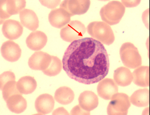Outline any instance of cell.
<instances>
[{
    "label": "cell",
    "mask_w": 150,
    "mask_h": 115,
    "mask_svg": "<svg viewBox=\"0 0 150 115\" xmlns=\"http://www.w3.org/2000/svg\"><path fill=\"white\" fill-rule=\"evenodd\" d=\"M43 6L50 9H54L61 3L60 1H40Z\"/></svg>",
    "instance_id": "cell-27"
},
{
    "label": "cell",
    "mask_w": 150,
    "mask_h": 115,
    "mask_svg": "<svg viewBox=\"0 0 150 115\" xmlns=\"http://www.w3.org/2000/svg\"><path fill=\"white\" fill-rule=\"evenodd\" d=\"M125 11V7L121 2L112 1L101 8L100 16L104 23L109 25H114L120 22Z\"/></svg>",
    "instance_id": "cell-3"
},
{
    "label": "cell",
    "mask_w": 150,
    "mask_h": 115,
    "mask_svg": "<svg viewBox=\"0 0 150 115\" xmlns=\"http://www.w3.org/2000/svg\"><path fill=\"white\" fill-rule=\"evenodd\" d=\"M130 103L137 107H146L150 104V90L147 88L134 92L130 98Z\"/></svg>",
    "instance_id": "cell-21"
},
{
    "label": "cell",
    "mask_w": 150,
    "mask_h": 115,
    "mask_svg": "<svg viewBox=\"0 0 150 115\" xmlns=\"http://www.w3.org/2000/svg\"><path fill=\"white\" fill-rule=\"evenodd\" d=\"M55 104L54 99L49 94H43L36 99L35 105L38 114L46 115L53 110Z\"/></svg>",
    "instance_id": "cell-14"
},
{
    "label": "cell",
    "mask_w": 150,
    "mask_h": 115,
    "mask_svg": "<svg viewBox=\"0 0 150 115\" xmlns=\"http://www.w3.org/2000/svg\"><path fill=\"white\" fill-rule=\"evenodd\" d=\"M48 20L53 27L61 29L70 23L71 16L63 8H56L50 11Z\"/></svg>",
    "instance_id": "cell-12"
},
{
    "label": "cell",
    "mask_w": 150,
    "mask_h": 115,
    "mask_svg": "<svg viewBox=\"0 0 150 115\" xmlns=\"http://www.w3.org/2000/svg\"><path fill=\"white\" fill-rule=\"evenodd\" d=\"M52 60V55L42 51H38L30 57L28 65L32 70L43 71L50 65Z\"/></svg>",
    "instance_id": "cell-9"
},
{
    "label": "cell",
    "mask_w": 150,
    "mask_h": 115,
    "mask_svg": "<svg viewBox=\"0 0 150 115\" xmlns=\"http://www.w3.org/2000/svg\"><path fill=\"white\" fill-rule=\"evenodd\" d=\"M6 103L9 110L16 114H21L27 108V102L21 94L13 95L10 97Z\"/></svg>",
    "instance_id": "cell-20"
},
{
    "label": "cell",
    "mask_w": 150,
    "mask_h": 115,
    "mask_svg": "<svg viewBox=\"0 0 150 115\" xmlns=\"http://www.w3.org/2000/svg\"><path fill=\"white\" fill-rule=\"evenodd\" d=\"M86 32L84 25L79 21H72L61 29L60 37L67 42L81 39Z\"/></svg>",
    "instance_id": "cell-6"
},
{
    "label": "cell",
    "mask_w": 150,
    "mask_h": 115,
    "mask_svg": "<svg viewBox=\"0 0 150 115\" xmlns=\"http://www.w3.org/2000/svg\"><path fill=\"white\" fill-rule=\"evenodd\" d=\"M113 80L117 85L121 87L128 86L133 81V74L129 68L120 67L114 71Z\"/></svg>",
    "instance_id": "cell-19"
},
{
    "label": "cell",
    "mask_w": 150,
    "mask_h": 115,
    "mask_svg": "<svg viewBox=\"0 0 150 115\" xmlns=\"http://www.w3.org/2000/svg\"><path fill=\"white\" fill-rule=\"evenodd\" d=\"M134 83L142 87L150 86V67L140 66L133 72Z\"/></svg>",
    "instance_id": "cell-18"
},
{
    "label": "cell",
    "mask_w": 150,
    "mask_h": 115,
    "mask_svg": "<svg viewBox=\"0 0 150 115\" xmlns=\"http://www.w3.org/2000/svg\"><path fill=\"white\" fill-rule=\"evenodd\" d=\"M54 98L58 103L62 105H67L73 102L75 93L70 88L62 87L58 88L54 94Z\"/></svg>",
    "instance_id": "cell-23"
},
{
    "label": "cell",
    "mask_w": 150,
    "mask_h": 115,
    "mask_svg": "<svg viewBox=\"0 0 150 115\" xmlns=\"http://www.w3.org/2000/svg\"><path fill=\"white\" fill-rule=\"evenodd\" d=\"M11 81H16V76L10 71H5L0 76V88L2 90L6 83Z\"/></svg>",
    "instance_id": "cell-26"
},
{
    "label": "cell",
    "mask_w": 150,
    "mask_h": 115,
    "mask_svg": "<svg viewBox=\"0 0 150 115\" xmlns=\"http://www.w3.org/2000/svg\"><path fill=\"white\" fill-rule=\"evenodd\" d=\"M140 1H122V4L126 7H134L140 4Z\"/></svg>",
    "instance_id": "cell-29"
},
{
    "label": "cell",
    "mask_w": 150,
    "mask_h": 115,
    "mask_svg": "<svg viewBox=\"0 0 150 115\" xmlns=\"http://www.w3.org/2000/svg\"><path fill=\"white\" fill-rule=\"evenodd\" d=\"M26 6L25 1H1L0 16L1 24L4 23L5 19L12 15L20 13Z\"/></svg>",
    "instance_id": "cell-7"
},
{
    "label": "cell",
    "mask_w": 150,
    "mask_h": 115,
    "mask_svg": "<svg viewBox=\"0 0 150 115\" xmlns=\"http://www.w3.org/2000/svg\"><path fill=\"white\" fill-rule=\"evenodd\" d=\"M62 63L70 78L84 84L100 82L108 75L110 69L104 45L91 37L71 42L63 55Z\"/></svg>",
    "instance_id": "cell-1"
},
{
    "label": "cell",
    "mask_w": 150,
    "mask_h": 115,
    "mask_svg": "<svg viewBox=\"0 0 150 115\" xmlns=\"http://www.w3.org/2000/svg\"><path fill=\"white\" fill-rule=\"evenodd\" d=\"M37 87V82L33 77L26 76L22 77L17 82V88L22 94L33 93Z\"/></svg>",
    "instance_id": "cell-22"
},
{
    "label": "cell",
    "mask_w": 150,
    "mask_h": 115,
    "mask_svg": "<svg viewBox=\"0 0 150 115\" xmlns=\"http://www.w3.org/2000/svg\"><path fill=\"white\" fill-rule=\"evenodd\" d=\"M48 38L46 33L41 31H35L30 33L26 38V43L28 47L33 50H40L47 44Z\"/></svg>",
    "instance_id": "cell-15"
},
{
    "label": "cell",
    "mask_w": 150,
    "mask_h": 115,
    "mask_svg": "<svg viewBox=\"0 0 150 115\" xmlns=\"http://www.w3.org/2000/svg\"><path fill=\"white\" fill-rule=\"evenodd\" d=\"M2 91L3 98L6 102L13 95L22 94L17 88V82L16 81H11L6 83Z\"/></svg>",
    "instance_id": "cell-25"
},
{
    "label": "cell",
    "mask_w": 150,
    "mask_h": 115,
    "mask_svg": "<svg viewBox=\"0 0 150 115\" xmlns=\"http://www.w3.org/2000/svg\"><path fill=\"white\" fill-rule=\"evenodd\" d=\"M120 57L123 65L129 69H137L142 64V58L138 49L133 43L125 42L121 46Z\"/></svg>",
    "instance_id": "cell-4"
},
{
    "label": "cell",
    "mask_w": 150,
    "mask_h": 115,
    "mask_svg": "<svg viewBox=\"0 0 150 115\" xmlns=\"http://www.w3.org/2000/svg\"><path fill=\"white\" fill-rule=\"evenodd\" d=\"M129 96L123 93H117L111 99L107 108L108 115H127L130 106Z\"/></svg>",
    "instance_id": "cell-5"
},
{
    "label": "cell",
    "mask_w": 150,
    "mask_h": 115,
    "mask_svg": "<svg viewBox=\"0 0 150 115\" xmlns=\"http://www.w3.org/2000/svg\"><path fill=\"white\" fill-rule=\"evenodd\" d=\"M79 105L82 109L90 112L98 107L99 99L94 92L86 90L79 95Z\"/></svg>",
    "instance_id": "cell-16"
},
{
    "label": "cell",
    "mask_w": 150,
    "mask_h": 115,
    "mask_svg": "<svg viewBox=\"0 0 150 115\" xmlns=\"http://www.w3.org/2000/svg\"><path fill=\"white\" fill-rule=\"evenodd\" d=\"M52 60L50 65L47 69L42 71L43 74L50 77L58 75L63 68V63L59 58L55 56H52Z\"/></svg>",
    "instance_id": "cell-24"
},
{
    "label": "cell",
    "mask_w": 150,
    "mask_h": 115,
    "mask_svg": "<svg viewBox=\"0 0 150 115\" xmlns=\"http://www.w3.org/2000/svg\"><path fill=\"white\" fill-rule=\"evenodd\" d=\"M118 92V87L114 80L106 78L100 81L97 87L99 96L105 100H110L112 97Z\"/></svg>",
    "instance_id": "cell-11"
},
{
    "label": "cell",
    "mask_w": 150,
    "mask_h": 115,
    "mask_svg": "<svg viewBox=\"0 0 150 115\" xmlns=\"http://www.w3.org/2000/svg\"><path fill=\"white\" fill-rule=\"evenodd\" d=\"M21 24L31 31H36L39 26V20L33 10L24 9L19 13Z\"/></svg>",
    "instance_id": "cell-17"
},
{
    "label": "cell",
    "mask_w": 150,
    "mask_h": 115,
    "mask_svg": "<svg viewBox=\"0 0 150 115\" xmlns=\"http://www.w3.org/2000/svg\"><path fill=\"white\" fill-rule=\"evenodd\" d=\"M53 115H69V113L64 107H59L54 110Z\"/></svg>",
    "instance_id": "cell-31"
},
{
    "label": "cell",
    "mask_w": 150,
    "mask_h": 115,
    "mask_svg": "<svg viewBox=\"0 0 150 115\" xmlns=\"http://www.w3.org/2000/svg\"><path fill=\"white\" fill-rule=\"evenodd\" d=\"M1 52L4 59L9 62H17L21 57V48L12 40L6 41L2 44Z\"/></svg>",
    "instance_id": "cell-10"
},
{
    "label": "cell",
    "mask_w": 150,
    "mask_h": 115,
    "mask_svg": "<svg viewBox=\"0 0 150 115\" xmlns=\"http://www.w3.org/2000/svg\"><path fill=\"white\" fill-rule=\"evenodd\" d=\"M142 19L144 22V24L146 25L147 28L149 29V9H147L146 11H145L143 13L142 16Z\"/></svg>",
    "instance_id": "cell-30"
},
{
    "label": "cell",
    "mask_w": 150,
    "mask_h": 115,
    "mask_svg": "<svg viewBox=\"0 0 150 115\" xmlns=\"http://www.w3.org/2000/svg\"><path fill=\"white\" fill-rule=\"evenodd\" d=\"M71 115H90L89 111H86L82 109L80 105H76L71 110Z\"/></svg>",
    "instance_id": "cell-28"
},
{
    "label": "cell",
    "mask_w": 150,
    "mask_h": 115,
    "mask_svg": "<svg viewBox=\"0 0 150 115\" xmlns=\"http://www.w3.org/2000/svg\"><path fill=\"white\" fill-rule=\"evenodd\" d=\"M87 31L93 38L106 45L112 44L115 40L112 29L104 22L93 21L88 25Z\"/></svg>",
    "instance_id": "cell-2"
},
{
    "label": "cell",
    "mask_w": 150,
    "mask_h": 115,
    "mask_svg": "<svg viewBox=\"0 0 150 115\" xmlns=\"http://www.w3.org/2000/svg\"><path fill=\"white\" fill-rule=\"evenodd\" d=\"M91 5L90 1H64L60 5L70 16L82 15L87 12Z\"/></svg>",
    "instance_id": "cell-8"
},
{
    "label": "cell",
    "mask_w": 150,
    "mask_h": 115,
    "mask_svg": "<svg viewBox=\"0 0 150 115\" xmlns=\"http://www.w3.org/2000/svg\"><path fill=\"white\" fill-rule=\"evenodd\" d=\"M2 31L5 37L9 40H16L23 34V27L19 21L8 19L4 23Z\"/></svg>",
    "instance_id": "cell-13"
}]
</instances>
